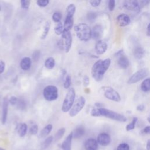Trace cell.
Listing matches in <instances>:
<instances>
[{
	"label": "cell",
	"instance_id": "obj_1",
	"mask_svg": "<svg viewBox=\"0 0 150 150\" xmlns=\"http://www.w3.org/2000/svg\"><path fill=\"white\" fill-rule=\"evenodd\" d=\"M111 64L110 58L104 60L100 59L96 61L91 68V75L96 81H100L104 77V75L108 69Z\"/></svg>",
	"mask_w": 150,
	"mask_h": 150
},
{
	"label": "cell",
	"instance_id": "obj_2",
	"mask_svg": "<svg viewBox=\"0 0 150 150\" xmlns=\"http://www.w3.org/2000/svg\"><path fill=\"white\" fill-rule=\"evenodd\" d=\"M93 117H105L106 118L120 122H125L127 118L122 114L105 108H94L91 111Z\"/></svg>",
	"mask_w": 150,
	"mask_h": 150
},
{
	"label": "cell",
	"instance_id": "obj_3",
	"mask_svg": "<svg viewBox=\"0 0 150 150\" xmlns=\"http://www.w3.org/2000/svg\"><path fill=\"white\" fill-rule=\"evenodd\" d=\"M77 37L81 41H88L91 38V29L86 23H80L74 26Z\"/></svg>",
	"mask_w": 150,
	"mask_h": 150
},
{
	"label": "cell",
	"instance_id": "obj_4",
	"mask_svg": "<svg viewBox=\"0 0 150 150\" xmlns=\"http://www.w3.org/2000/svg\"><path fill=\"white\" fill-rule=\"evenodd\" d=\"M72 44V37L70 31L64 29L62 34V37L58 41V46L61 50H64L68 53Z\"/></svg>",
	"mask_w": 150,
	"mask_h": 150
},
{
	"label": "cell",
	"instance_id": "obj_5",
	"mask_svg": "<svg viewBox=\"0 0 150 150\" xmlns=\"http://www.w3.org/2000/svg\"><path fill=\"white\" fill-rule=\"evenodd\" d=\"M75 97L76 93L74 89L73 88H69L65 96L62 106V111L63 112H66L70 110L74 103Z\"/></svg>",
	"mask_w": 150,
	"mask_h": 150
},
{
	"label": "cell",
	"instance_id": "obj_6",
	"mask_svg": "<svg viewBox=\"0 0 150 150\" xmlns=\"http://www.w3.org/2000/svg\"><path fill=\"white\" fill-rule=\"evenodd\" d=\"M149 74V70L148 68H142L134 73L128 79V83L129 84L136 83L144 78Z\"/></svg>",
	"mask_w": 150,
	"mask_h": 150
},
{
	"label": "cell",
	"instance_id": "obj_7",
	"mask_svg": "<svg viewBox=\"0 0 150 150\" xmlns=\"http://www.w3.org/2000/svg\"><path fill=\"white\" fill-rule=\"evenodd\" d=\"M43 97L45 100L52 101L55 100L58 97V90L55 86L49 85L43 89Z\"/></svg>",
	"mask_w": 150,
	"mask_h": 150
},
{
	"label": "cell",
	"instance_id": "obj_8",
	"mask_svg": "<svg viewBox=\"0 0 150 150\" xmlns=\"http://www.w3.org/2000/svg\"><path fill=\"white\" fill-rule=\"evenodd\" d=\"M86 104V99L84 97L80 96L77 100L76 101L75 103L73 105L71 108L69 115L70 117H73L76 116L77 114L79 113V112L83 108Z\"/></svg>",
	"mask_w": 150,
	"mask_h": 150
},
{
	"label": "cell",
	"instance_id": "obj_9",
	"mask_svg": "<svg viewBox=\"0 0 150 150\" xmlns=\"http://www.w3.org/2000/svg\"><path fill=\"white\" fill-rule=\"evenodd\" d=\"M104 95L107 99L115 101L120 102L121 100L120 94L111 87H104Z\"/></svg>",
	"mask_w": 150,
	"mask_h": 150
},
{
	"label": "cell",
	"instance_id": "obj_10",
	"mask_svg": "<svg viewBox=\"0 0 150 150\" xmlns=\"http://www.w3.org/2000/svg\"><path fill=\"white\" fill-rule=\"evenodd\" d=\"M123 6L125 9L136 13H139L141 11V8L139 2L134 0L125 1L123 3Z\"/></svg>",
	"mask_w": 150,
	"mask_h": 150
},
{
	"label": "cell",
	"instance_id": "obj_11",
	"mask_svg": "<svg viewBox=\"0 0 150 150\" xmlns=\"http://www.w3.org/2000/svg\"><path fill=\"white\" fill-rule=\"evenodd\" d=\"M117 24L120 27H124L128 25L131 22V19L128 15L125 13H121L116 18Z\"/></svg>",
	"mask_w": 150,
	"mask_h": 150
},
{
	"label": "cell",
	"instance_id": "obj_12",
	"mask_svg": "<svg viewBox=\"0 0 150 150\" xmlns=\"http://www.w3.org/2000/svg\"><path fill=\"white\" fill-rule=\"evenodd\" d=\"M97 141L98 144L101 146H107L111 142V137L109 134L105 132H102L98 134L97 138Z\"/></svg>",
	"mask_w": 150,
	"mask_h": 150
},
{
	"label": "cell",
	"instance_id": "obj_13",
	"mask_svg": "<svg viewBox=\"0 0 150 150\" xmlns=\"http://www.w3.org/2000/svg\"><path fill=\"white\" fill-rule=\"evenodd\" d=\"M103 34V29L101 25H96L91 29V38L94 40H98L101 39Z\"/></svg>",
	"mask_w": 150,
	"mask_h": 150
},
{
	"label": "cell",
	"instance_id": "obj_14",
	"mask_svg": "<svg viewBox=\"0 0 150 150\" xmlns=\"http://www.w3.org/2000/svg\"><path fill=\"white\" fill-rule=\"evenodd\" d=\"M108 48V45L105 42L102 40H98L95 45V50L97 54H103Z\"/></svg>",
	"mask_w": 150,
	"mask_h": 150
},
{
	"label": "cell",
	"instance_id": "obj_15",
	"mask_svg": "<svg viewBox=\"0 0 150 150\" xmlns=\"http://www.w3.org/2000/svg\"><path fill=\"white\" fill-rule=\"evenodd\" d=\"M8 104H9V100L7 97H5L3 100L2 104V124H5L8 115Z\"/></svg>",
	"mask_w": 150,
	"mask_h": 150
},
{
	"label": "cell",
	"instance_id": "obj_16",
	"mask_svg": "<svg viewBox=\"0 0 150 150\" xmlns=\"http://www.w3.org/2000/svg\"><path fill=\"white\" fill-rule=\"evenodd\" d=\"M84 148L86 150H97L98 148V142L94 138H88L85 141Z\"/></svg>",
	"mask_w": 150,
	"mask_h": 150
},
{
	"label": "cell",
	"instance_id": "obj_17",
	"mask_svg": "<svg viewBox=\"0 0 150 150\" xmlns=\"http://www.w3.org/2000/svg\"><path fill=\"white\" fill-rule=\"evenodd\" d=\"M117 62H118V66L121 68L124 69H127L130 64V62L128 58L126 56H125L124 54L118 56Z\"/></svg>",
	"mask_w": 150,
	"mask_h": 150
},
{
	"label": "cell",
	"instance_id": "obj_18",
	"mask_svg": "<svg viewBox=\"0 0 150 150\" xmlns=\"http://www.w3.org/2000/svg\"><path fill=\"white\" fill-rule=\"evenodd\" d=\"M73 133L70 132L63 141L62 144V150H71V141L73 139Z\"/></svg>",
	"mask_w": 150,
	"mask_h": 150
},
{
	"label": "cell",
	"instance_id": "obj_19",
	"mask_svg": "<svg viewBox=\"0 0 150 150\" xmlns=\"http://www.w3.org/2000/svg\"><path fill=\"white\" fill-rule=\"evenodd\" d=\"M31 64H32V61L30 58L28 57H25L21 60L20 62V66L22 70H27L29 69V68L30 67Z\"/></svg>",
	"mask_w": 150,
	"mask_h": 150
},
{
	"label": "cell",
	"instance_id": "obj_20",
	"mask_svg": "<svg viewBox=\"0 0 150 150\" xmlns=\"http://www.w3.org/2000/svg\"><path fill=\"white\" fill-rule=\"evenodd\" d=\"M72 133L73 138H79L83 137L85 134V128L83 126H79L73 131H72Z\"/></svg>",
	"mask_w": 150,
	"mask_h": 150
},
{
	"label": "cell",
	"instance_id": "obj_21",
	"mask_svg": "<svg viewBox=\"0 0 150 150\" xmlns=\"http://www.w3.org/2000/svg\"><path fill=\"white\" fill-rule=\"evenodd\" d=\"M73 17L66 16L64 23V28L66 30H70L73 25Z\"/></svg>",
	"mask_w": 150,
	"mask_h": 150
},
{
	"label": "cell",
	"instance_id": "obj_22",
	"mask_svg": "<svg viewBox=\"0 0 150 150\" xmlns=\"http://www.w3.org/2000/svg\"><path fill=\"white\" fill-rule=\"evenodd\" d=\"M141 89L144 92L150 91V78H146L143 80L141 84Z\"/></svg>",
	"mask_w": 150,
	"mask_h": 150
},
{
	"label": "cell",
	"instance_id": "obj_23",
	"mask_svg": "<svg viewBox=\"0 0 150 150\" xmlns=\"http://www.w3.org/2000/svg\"><path fill=\"white\" fill-rule=\"evenodd\" d=\"M145 54V51L141 47H137L134 49V55L137 59H142Z\"/></svg>",
	"mask_w": 150,
	"mask_h": 150
},
{
	"label": "cell",
	"instance_id": "obj_24",
	"mask_svg": "<svg viewBox=\"0 0 150 150\" xmlns=\"http://www.w3.org/2000/svg\"><path fill=\"white\" fill-rule=\"evenodd\" d=\"M52 128H53V126L52 124H47V125H46L42 129V131L40 133V137L41 138H44V137H46L47 135H48L49 134V133L51 132Z\"/></svg>",
	"mask_w": 150,
	"mask_h": 150
},
{
	"label": "cell",
	"instance_id": "obj_25",
	"mask_svg": "<svg viewBox=\"0 0 150 150\" xmlns=\"http://www.w3.org/2000/svg\"><path fill=\"white\" fill-rule=\"evenodd\" d=\"M28 127L25 123L20 124L18 128V132L20 137H24L27 132Z\"/></svg>",
	"mask_w": 150,
	"mask_h": 150
},
{
	"label": "cell",
	"instance_id": "obj_26",
	"mask_svg": "<svg viewBox=\"0 0 150 150\" xmlns=\"http://www.w3.org/2000/svg\"><path fill=\"white\" fill-rule=\"evenodd\" d=\"M50 21H47L46 22V23H45V25L43 26V32L41 35V39H44L46 38V37L47 36L49 31L50 30Z\"/></svg>",
	"mask_w": 150,
	"mask_h": 150
},
{
	"label": "cell",
	"instance_id": "obj_27",
	"mask_svg": "<svg viewBox=\"0 0 150 150\" xmlns=\"http://www.w3.org/2000/svg\"><path fill=\"white\" fill-rule=\"evenodd\" d=\"M55 65V60L54 59L50 57L47 58L45 62V66L47 69H52Z\"/></svg>",
	"mask_w": 150,
	"mask_h": 150
},
{
	"label": "cell",
	"instance_id": "obj_28",
	"mask_svg": "<svg viewBox=\"0 0 150 150\" xmlns=\"http://www.w3.org/2000/svg\"><path fill=\"white\" fill-rule=\"evenodd\" d=\"M76 11V6L73 4H70L66 9V16L73 17Z\"/></svg>",
	"mask_w": 150,
	"mask_h": 150
},
{
	"label": "cell",
	"instance_id": "obj_29",
	"mask_svg": "<svg viewBox=\"0 0 150 150\" xmlns=\"http://www.w3.org/2000/svg\"><path fill=\"white\" fill-rule=\"evenodd\" d=\"M64 30V26L63 23L61 22H59L56 23L55 27H54V32L56 35H62Z\"/></svg>",
	"mask_w": 150,
	"mask_h": 150
},
{
	"label": "cell",
	"instance_id": "obj_30",
	"mask_svg": "<svg viewBox=\"0 0 150 150\" xmlns=\"http://www.w3.org/2000/svg\"><path fill=\"white\" fill-rule=\"evenodd\" d=\"M138 121V118L137 117H134L132 118V120L131 121V122H129L128 125H126V127H125V129L127 131H131L132 129H134L135 127V125H136V123Z\"/></svg>",
	"mask_w": 150,
	"mask_h": 150
},
{
	"label": "cell",
	"instance_id": "obj_31",
	"mask_svg": "<svg viewBox=\"0 0 150 150\" xmlns=\"http://www.w3.org/2000/svg\"><path fill=\"white\" fill-rule=\"evenodd\" d=\"M65 133V128H62L60 129H59L56 133L54 137V140L55 141H57L59 139H60L64 135Z\"/></svg>",
	"mask_w": 150,
	"mask_h": 150
},
{
	"label": "cell",
	"instance_id": "obj_32",
	"mask_svg": "<svg viewBox=\"0 0 150 150\" xmlns=\"http://www.w3.org/2000/svg\"><path fill=\"white\" fill-rule=\"evenodd\" d=\"M53 140V137L52 136H49L47 138H46L45 139V140L43 141L42 145V148L43 149H46L47 148H48V146L51 144V143L52 142Z\"/></svg>",
	"mask_w": 150,
	"mask_h": 150
},
{
	"label": "cell",
	"instance_id": "obj_33",
	"mask_svg": "<svg viewBox=\"0 0 150 150\" xmlns=\"http://www.w3.org/2000/svg\"><path fill=\"white\" fill-rule=\"evenodd\" d=\"M97 17V15L94 12H90L87 15V19L90 22H94Z\"/></svg>",
	"mask_w": 150,
	"mask_h": 150
},
{
	"label": "cell",
	"instance_id": "obj_34",
	"mask_svg": "<svg viewBox=\"0 0 150 150\" xmlns=\"http://www.w3.org/2000/svg\"><path fill=\"white\" fill-rule=\"evenodd\" d=\"M62 19V14L59 12H54L52 15V19L55 22H59Z\"/></svg>",
	"mask_w": 150,
	"mask_h": 150
},
{
	"label": "cell",
	"instance_id": "obj_35",
	"mask_svg": "<svg viewBox=\"0 0 150 150\" xmlns=\"http://www.w3.org/2000/svg\"><path fill=\"white\" fill-rule=\"evenodd\" d=\"M71 85V77L70 75H67L63 84L64 87L65 88H69Z\"/></svg>",
	"mask_w": 150,
	"mask_h": 150
},
{
	"label": "cell",
	"instance_id": "obj_36",
	"mask_svg": "<svg viewBox=\"0 0 150 150\" xmlns=\"http://www.w3.org/2000/svg\"><path fill=\"white\" fill-rule=\"evenodd\" d=\"M117 150H129V146L127 143H121L117 146Z\"/></svg>",
	"mask_w": 150,
	"mask_h": 150
},
{
	"label": "cell",
	"instance_id": "obj_37",
	"mask_svg": "<svg viewBox=\"0 0 150 150\" xmlns=\"http://www.w3.org/2000/svg\"><path fill=\"white\" fill-rule=\"evenodd\" d=\"M40 57V52L39 50H35L32 54V59L35 62H38Z\"/></svg>",
	"mask_w": 150,
	"mask_h": 150
},
{
	"label": "cell",
	"instance_id": "obj_38",
	"mask_svg": "<svg viewBox=\"0 0 150 150\" xmlns=\"http://www.w3.org/2000/svg\"><path fill=\"white\" fill-rule=\"evenodd\" d=\"M21 6L23 9H29V7L30 5V1H28V0H22L21 1Z\"/></svg>",
	"mask_w": 150,
	"mask_h": 150
},
{
	"label": "cell",
	"instance_id": "obj_39",
	"mask_svg": "<svg viewBox=\"0 0 150 150\" xmlns=\"http://www.w3.org/2000/svg\"><path fill=\"white\" fill-rule=\"evenodd\" d=\"M49 2V0H38L37 1V4L40 7H45L48 5Z\"/></svg>",
	"mask_w": 150,
	"mask_h": 150
},
{
	"label": "cell",
	"instance_id": "obj_40",
	"mask_svg": "<svg viewBox=\"0 0 150 150\" xmlns=\"http://www.w3.org/2000/svg\"><path fill=\"white\" fill-rule=\"evenodd\" d=\"M115 6V2L114 0H110L108 2V8L110 11H114Z\"/></svg>",
	"mask_w": 150,
	"mask_h": 150
},
{
	"label": "cell",
	"instance_id": "obj_41",
	"mask_svg": "<svg viewBox=\"0 0 150 150\" xmlns=\"http://www.w3.org/2000/svg\"><path fill=\"white\" fill-rule=\"evenodd\" d=\"M30 133L32 135H36L38 132V126L37 125H32L30 128Z\"/></svg>",
	"mask_w": 150,
	"mask_h": 150
},
{
	"label": "cell",
	"instance_id": "obj_42",
	"mask_svg": "<svg viewBox=\"0 0 150 150\" xmlns=\"http://www.w3.org/2000/svg\"><path fill=\"white\" fill-rule=\"evenodd\" d=\"M16 104H18V107L21 110H23V109L25 108V107H26V103L23 100H18V101H17Z\"/></svg>",
	"mask_w": 150,
	"mask_h": 150
},
{
	"label": "cell",
	"instance_id": "obj_43",
	"mask_svg": "<svg viewBox=\"0 0 150 150\" xmlns=\"http://www.w3.org/2000/svg\"><path fill=\"white\" fill-rule=\"evenodd\" d=\"M89 2L92 6L96 7L100 5V4L101 3V1L100 0H92V1H90Z\"/></svg>",
	"mask_w": 150,
	"mask_h": 150
},
{
	"label": "cell",
	"instance_id": "obj_44",
	"mask_svg": "<svg viewBox=\"0 0 150 150\" xmlns=\"http://www.w3.org/2000/svg\"><path fill=\"white\" fill-rule=\"evenodd\" d=\"M18 101V99L15 96H12L9 100V103L12 105H15L16 104Z\"/></svg>",
	"mask_w": 150,
	"mask_h": 150
},
{
	"label": "cell",
	"instance_id": "obj_45",
	"mask_svg": "<svg viewBox=\"0 0 150 150\" xmlns=\"http://www.w3.org/2000/svg\"><path fill=\"white\" fill-rule=\"evenodd\" d=\"M90 83V79L88 76L85 75L83 77V84L85 86H87Z\"/></svg>",
	"mask_w": 150,
	"mask_h": 150
},
{
	"label": "cell",
	"instance_id": "obj_46",
	"mask_svg": "<svg viewBox=\"0 0 150 150\" xmlns=\"http://www.w3.org/2000/svg\"><path fill=\"white\" fill-rule=\"evenodd\" d=\"M5 68V63L3 60H0V74L2 73Z\"/></svg>",
	"mask_w": 150,
	"mask_h": 150
},
{
	"label": "cell",
	"instance_id": "obj_47",
	"mask_svg": "<svg viewBox=\"0 0 150 150\" xmlns=\"http://www.w3.org/2000/svg\"><path fill=\"white\" fill-rule=\"evenodd\" d=\"M144 134H150V125L145 127L142 131Z\"/></svg>",
	"mask_w": 150,
	"mask_h": 150
},
{
	"label": "cell",
	"instance_id": "obj_48",
	"mask_svg": "<svg viewBox=\"0 0 150 150\" xmlns=\"http://www.w3.org/2000/svg\"><path fill=\"white\" fill-rule=\"evenodd\" d=\"M137 110L139 111H143L145 110V106L144 104H139L137 107Z\"/></svg>",
	"mask_w": 150,
	"mask_h": 150
},
{
	"label": "cell",
	"instance_id": "obj_49",
	"mask_svg": "<svg viewBox=\"0 0 150 150\" xmlns=\"http://www.w3.org/2000/svg\"><path fill=\"white\" fill-rule=\"evenodd\" d=\"M146 35L150 37V23L148 24L147 26V30H146Z\"/></svg>",
	"mask_w": 150,
	"mask_h": 150
},
{
	"label": "cell",
	"instance_id": "obj_50",
	"mask_svg": "<svg viewBox=\"0 0 150 150\" xmlns=\"http://www.w3.org/2000/svg\"><path fill=\"white\" fill-rule=\"evenodd\" d=\"M146 149L147 150H150V139H148L146 142Z\"/></svg>",
	"mask_w": 150,
	"mask_h": 150
},
{
	"label": "cell",
	"instance_id": "obj_51",
	"mask_svg": "<svg viewBox=\"0 0 150 150\" xmlns=\"http://www.w3.org/2000/svg\"><path fill=\"white\" fill-rule=\"evenodd\" d=\"M147 120H148V122L150 123V114H149V115L148 116V117Z\"/></svg>",
	"mask_w": 150,
	"mask_h": 150
},
{
	"label": "cell",
	"instance_id": "obj_52",
	"mask_svg": "<svg viewBox=\"0 0 150 150\" xmlns=\"http://www.w3.org/2000/svg\"><path fill=\"white\" fill-rule=\"evenodd\" d=\"M0 150H5V149H3L2 148H1V147H0Z\"/></svg>",
	"mask_w": 150,
	"mask_h": 150
},
{
	"label": "cell",
	"instance_id": "obj_53",
	"mask_svg": "<svg viewBox=\"0 0 150 150\" xmlns=\"http://www.w3.org/2000/svg\"><path fill=\"white\" fill-rule=\"evenodd\" d=\"M0 11H1V6H0Z\"/></svg>",
	"mask_w": 150,
	"mask_h": 150
}]
</instances>
